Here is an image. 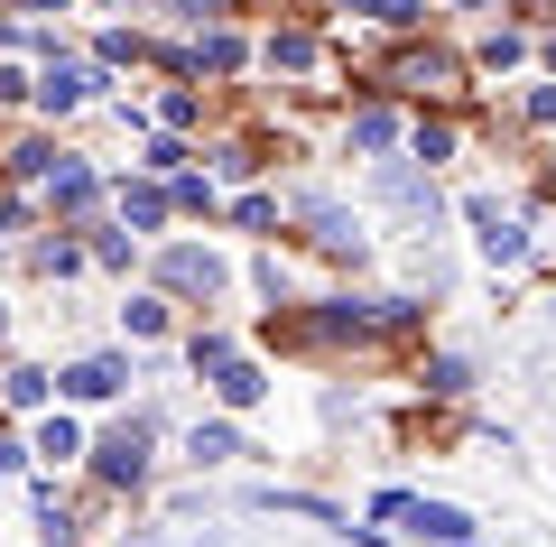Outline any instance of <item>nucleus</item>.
Wrapping results in <instances>:
<instances>
[{"mask_svg": "<svg viewBox=\"0 0 556 547\" xmlns=\"http://www.w3.org/2000/svg\"><path fill=\"white\" fill-rule=\"evenodd\" d=\"M464 84H473V57H455V47H437V38H399L390 57L371 65V94H408L417 112H427V102H455Z\"/></svg>", "mask_w": 556, "mask_h": 547, "instance_id": "nucleus-1", "label": "nucleus"}, {"mask_svg": "<svg viewBox=\"0 0 556 547\" xmlns=\"http://www.w3.org/2000/svg\"><path fill=\"white\" fill-rule=\"evenodd\" d=\"M84 464H93V483H102V492H149V473H159V409L112 418V427L84 446Z\"/></svg>", "mask_w": 556, "mask_h": 547, "instance_id": "nucleus-2", "label": "nucleus"}, {"mask_svg": "<svg viewBox=\"0 0 556 547\" xmlns=\"http://www.w3.org/2000/svg\"><path fill=\"white\" fill-rule=\"evenodd\" d=\"M288 223L306 233V251H316V260H343V270L371 260V223H362V204L325 196V186H298V196H288Z\"/></svg>", "mask_w": 556, "mask_h": 547, "instance_id": "nucleus-3", "label": "nucleus"}, {"mask_svg": "<svg viewBox=\"0 0 556 547\" xmlns=\"http://www.w3.org/2000/svg\"><path fill=\"white\" fill-rule=\"evenodd\" d=\"M149 270H159V297H167V307H214V297L232 288V260H223L214 241H167Z\"/></svg>", "mask_w": 556, "mask_h": 547, "instance_id": "nucleus-4", "label": "nucleus"}, {"mask_svg": "<svg viewBox=\"0 0 556 547\" xmlns=\"http://www.w3.org/2000/svg\"><path fill=\"white\" fill-rule=\"evenodd\" d=\"M464 223H473V251H482V270H529L538 260V233H529V214H510L501 196H464Z\"/></svg>", "mask_w": 556, "mask_h": 547, "instance_id": "nucleus-5", "label": "nucleus"}, {"mask_svg": "<svg viewBox=\"0 0 556 547\" xmlns=\"http://www.w3.org/2000/svg\"><path fill=\"white\" fill-rule=\"evenodd\" d=\"M362 196H371V204H390V214H408L417 233H437V214H445V196H437V176L417 167V158H380V167L362 176Z\"/></svg>", "mask_w": 556, "mask_h": 547, "instance_id": "nucleus-6", "label": "nucleus"}, {"mask_svg": "<svg viewBox=\"0 0 556 547\" xmlns=\"http://www.w3.org/2000/svg\"><path fill=\"white\" fill-rule=\"evenodd\" d=\"M102 196H112V186H102V167H93V158H75V149H65L56 167H47V186H38V214H56L65 233H84V223L102 214Z\"/></svg>", "mask_w": 556, "mask_h": 547, "instance_id": "nucleus-7", "label": "nucleus"}, {"mask_svg": "<svg viewBox=\"0 0 556 547\" xmlns=\"http://www.w3.org/2000/svg\"><path fill=\"white\" fill-rule=\"evenodd\" d=\"M28 102H38L47 121L84 112V102H102V65H93V57H65V47H56V57H47L38 75H28Z\"/></svg>", "mask_w": 556, "mask_h": 547, "instance_id": "nucleus-8", "label": "nucleus"}, {"mask_svg": "<svg viewBox=\"0 0 556 547\" xmlns=\"http://www.w3.org/2000/svg\"><path fill=\"white\" fill-rule=\"evenodd\" d=\"M399 139H408V112H399L390 94H362L353 112H343V158H399Z\"/></svg>", "mask_w": 556, "mask_h": 547, "instance_id": "nucleus-9", "label": "nucleus"}, {"mask_svg": "<svg viewBox=\"0 0 556 547\" xmlns=\"http://www.w3.org/2000/svg\"><path fill=\"white\" fill-rule=\"evenodd\" d=\"M130 352H75V362H56V399L65 409H93V399H121L130 390Z\"/></svg>", "mask_w": 556, "mask_h": 547, "instance_id": "nucleus-10", "label": "nucleus"}, {"mask_svg": "<svg viewBox=\"0 0 556 547\" xmlns=\"http://www.w3.org/2000/svg\"><path fill=\"white\" fill-rule=\"evenodd\" d=\"M399 538H408V547H492L464 501H427V492H417V510L399 520Z\"/></svg>", "mask_w": 556, "mask_h": 547, "instance_id": "nucleus-11", "label": "nucleus"}, {"mask_svg": "<svg viewBox=\"0 0 556 547\" xmlns=\"http://www.w3.org/2000/svg\"><path fill=\"white\" fill-rule=\"evenodd\" d=\"M112 223L121 233H167L177 223V196H167V176H112Z\"/></svg>", "mask_w": 556, "mask_h": 547, "instance_id": "nucleus-12", "label": "nucleus"}, {"mask_svg": "<svg viewBox=\"0 0 556 547\" xmlns=\"http://www.w3.org/2000/svg\"><path fill=\"white\" fill-rule=\"evenodd\" d=\"M241 510H278V520H316V529H353V510L325 501V492H298V483H241Z\"/></svg>", "mask_w": 556, "mask_h": 547, "instance_id": "nucleus-13", "label": "nucleus"}, {"mask_svg": "<svg viewBox=\"0 0 556 547\" xmlns=\"http://www.w3.org/2000/svg\"><path fill=\"white\" fill-rule=\"evenodd\" d=\"M417 390L437 399V409H464V399L482 390V362H473V352H455V344H437L427 362H417Z\"/></svg>", "mask_w": 556, "mask_h": 547, "instance_id": "nucleus-14", "label": "nucleus"}, {"mask_svg": "<svg viewBox=\"0 0 556 547\" xmlns=\"http://www.w3.org/2000/svg\"><path fill=\"white\" fill-rule=\"evenodd\" d=\"M260 65H269V75H288V84H306V75L325 65L316 20H288V28H269V38H260Z\"/></svg>", "mask_w": 556, "mask_h": 547, "instance_id": "nucleus-15", "label": "nucleus"}, {"mask_svg": "<svg viewBox=\"0 0 556 547\" xmlns=\"http://www.w3.org/2000/svg\"><path fill=\"white\" fill-rule=\"evenodd\" d=\"M408 158H417L427 176H437V167H455V158H464V121L445 112V102H427V112H408Z\"/></svg>", "mask_w": 556, "mask_h": 547, "instance_id": "nucleus-16", "label": "nucleus"}, {"mask_svg": "<svg viewBox=\"0 0 556 547\" xmlns=\"http://www.w3.org/2000/svg\"><path fill=\"white\" fill-rule=\"evenodd\" d=\"M251 436H241L232 427V418H195V427H186V464H195V473H223V464H251Z\"/></svg>", "mask_w": 556, "mask_h": 547, "instance_id": "nucleus-17", "label": "nucleus"}, {"mask_svg": "<svg viewBox=\"0 0 556 547\" xmlns=\"http://www.w3.org/2000/svg\"><path fill=\"white\" fill-rule=\"evenodd\" d=\"M251 57H260V47L241 38V28H204V38L186 47V75H195V84L214 75V84H223V75H241V65H251Z\"/></svg>", "mask_w": 556, "mask_h": 547, "instance_id": "nucleus-18", "label": "nucleus"}, {"mask_svg": "<svg viewBox=\"0 0 556 547\" xmlns=\"http://www.w3.org/2000/svg\"><path fill=\"white\" fill-rule=\"evenodd\" d=\"M529 57H538V28L529 20H501V28H482L473 75H510V65H529Z\"/></svg>", "mask_w": 556, "mask_h": 547, "instance_id": "nucleus-19", "label": "nucleus"}, {"mask_svg": "<svg viewBox=\"0 0 556 547\" xmlns=\"http://www.w3.org/2000/svg\"><path fill=\"white\" fill-rule=\"evenodd\" d=\"M269 390H278V381L260 372L251 352H232V362H223V372H214V399H223V409H232V418H241V409H260V399H269Z\"/></svg>", "mask_w": 556, "mask_h": 547, "instance_id": "nucleus-20", "label": "nucleus"}, {"mask_svg": "<svg viewBox=\"0 0 556 547\" xmlns=\"http://www.w3.org/2000/svg\"><path fill=\"white\" fill-rule=\"evenodd\" d=\"M334 10H353V20H371V28H390V38H427V0H334Z\"/></svg>", "mask_w": 556, "mask_h": 547, "instance_id": "nucleus-21", "label": "nucleus"}, {"mask_svg": "<svg viewBox=\"0 0 556 547\" xmlns=\"http://www.w3.org/2000/svg\"><path fill=\"white\" fill-rule=\"evenodd\" d=\"M47 399H56V372H38V362H10V372H0V409L47 418Z\"/></svg>", "mask_w": 556, "mask_h": 547, "instance_id": "nucleus-22", "label": "nucleus"}, {"mask_svg": "<svg viewBox=\"0 0 556 547\" xmlns=\"http://www.w3.org/2000/svg\"><path fill=\"white\" fill-rule=\"evenodd\" d=\"M28 455H38V464H84V427L65 409H47L38 427H28Z\"/></svg>", "mask_w": 556, "mask_h": 547, "instance_id": "nucleus-23", "label": "nucleus"}, {"mask_svg": "<svg viewBox=\"0 0 556 547\" xmlns=\"http://www.w3.org/2000/svg\"><path fill=\"white\" fill-rule=\"evenodd\" d=\"M167 325H177V315H167L159 288H149V297H121V344H167Z\"/></svg>", "mask_w": 556, "mask_h": 547, "instance_id": "nucleus-24", "label": "nucleus"}, {"mask_svg": "<svg viewBox=\"0 0 556 547\" xmlns=\"http://www.w3.org/2000/svg\"><path fill=\"white\" fill-rule=\"evenodd\" d=\"M84 251H93L102 260V270H139V233H121V223H84Z\"/></svg>", "mask_w": 556, "mask_h": 547, "instance_id": "nucleus-25", "label": "nucleus"}, {"mask_svg": "<svg viewBox=\"0 0 556 547\" xmlns=\"http://www.w3.org/2000/svg\"><path fill=\"white\" fill-rule=\"evenodd\" d=\"M186 158H195V149H186L177 130H149V139H139V176H186Z\"/></svg>", "mask_w": 556, "mask_h": 547, "instance_id": "nucleus-26", "label": "nucleus"}, {"mask_svg": "<svg viewBox=\"0 0 556 547\" xmlns=\"http://www.w3.org/2000/svg\"><path fill=\"white\" fill-rule=\"evenodd\" d=\"M204 158H214V176H232V186L269 176V149H251V139H223V149H204Z\"/></svg>", "mask_w": 556, "mask_h": 547, "instance_id": "nucleus-27", "label": "nucleus"}, {"mask_svg": "<svg viewBox=\"0 0 556 547\" xmlns=\"http://www.w3.org/2000/svg\"><path fill=\"white\" fill-rule=\"evenodd\" d=\"M510 121H519V130H556V75H538V84H519V102H510Z\"/></svg>", "mask_w": 556, "mask_h": 547, "instance_id": "nucleus-28", "label": "nucleus"}, {"mask_svg": "<svg viewBox=\"0 0 556 547\" xmlns=\"http://www.w3.org/2000/svg\"><path fill=\"white\" fill-rule=\"evenodd\" d=\"M38 538L47 547H75L84 529H75V501H56V483H38Z\"/></svg>", "mask_w": 556, "mask_h": 547, "instance_id": "nucleus-29", "label": "nucleus"}, {"mask_svg": "<svg viewBox=\"0 0 556 547\" xmlns=\"http://www.w3.org/2000/svg\"><path fill=\"white\" fill-rule=\"evenodd\" d=\"M28 260H38V278H75V270H84V260H93V251H84L75 233H47L38 251H28Z\"/></svg>", "mask_w": 556, "mask_h": 547, "instance_id": "nucleus-30", "label": "nucleus"}, {"mask_svg": "<svg viewBox=\"0 0 556 547\" xmlns=\"http://www.w3.org/2000/svg\"><path fill=\"white\" fill-rule=\"evenodd\" d=\"M232 352H241L232 334H223V325H204V334H186V372H204V381H214L223 362H232Z\"/></svg>", "mask_w": 556, "mask_h": 547, "instance_id": "nucleus-31", "label": "nucleus"}, {"mask_svg": "<svg viewBox=\"0 0 556 547\" xmlns=\"http://www.w3.org/2000/svg\"><path fill=\"white\" fill-rule=\"evenodd\" d=\"M251 288L269 297V307H298V270H288L278 251H260V260H251Z\"/></svg>", "mask_w": 556, "mask_h": 547, "instance_id": "nucleus-32", "label": "nucleus"}, {"mask_svg": "<svg viewBox=\"0 0 556 547\" xmlns=\"http://www.w3.org/2000/svg\"><path fill=\"white\" fill-rule=\"evenodd\" d=\"M159 121H167V130H195V121H204V84H167V94H159Z\"/></svg>", "mask_w": 556, "mask_h": 547, "instance_id": "nucleus-33", "label": "nucleus"}, {"mask_svg": "<svg viewBox=\"0 0 556 547\" xmlns=\"http://www.w3.org/2000/svg\"><path fill=\"white\" fill-rule=\"evenodd\" d=\"M167 196H177V214H204V223L223 214V196H214V176H195V167H186V176H167Z\"/></svg>", "mask_w": 556, "mask_h": 547, "instance_id": "nucleus-34", "label": "nucleus"}, {"mask_svg": "<svg viewBox=\"0 0 556 547\" xmlns=\"http://www.w3.org/2000/svg\"><path fill=\"white\" fill-rule=\"evenodd\" d=\"M232 10H241V0H167V20L195 28V38H204V28H232Z\"/></svg>", "mask_w": 556, "mask_h": 547, "instance_id": "nucleus-35", "label": "nucleus"}, {"mask_svg": "<svg viewBox=\"0 0 556 547\" xmlns=\"http://www.w3.org/2000/svg\"><path fill=\"white\" fill-rule=\"evenodd\" d=\"M139 57H149L139 28H102V38H93V65H102V75H112V65H139Z\"/></svg>", "mask_w": 556, "mask_h": 547, "instance_id": "nucleus-36", "label": "nucleus"}, {"mask_svg": "<svg viewBox=\"0 0 556 547\" xmlns=\"http://www.w3.org/2000/svg\"><path fill=\"white\" fill-rule=\"evenodd\" d=\"M408 510H417V492H408V483H390V492H371V510H362V529H399Z\"/></svg>", "mask_w": 556, "mask_h": 547, "instance_id": "nucleus-37", "label": "nucleus"}, {"mask_svg": "<svg viewBox=\"0 0 556 547\" xmlns=\"http://www.w3.org/2000/svg\"><path fill=\"white\" fill-rule=\"evenodd\" d=\"M232 223H241V233H278V196H241Z\"/></svg>", "mask_w": 556, "mask_h": 547, "instance_id": "nucleus-38", "label": "nucleus"}, {"mask_svg": "<svg viewBox=\"0 0 556 547\" xmlns=\"http://www.w3.org/2000/svg\"><path fill=\"white\" fill-rule=\"evenodd\" d=\"M510 20H529V28H538V20H556V0H510Z\"/></svg>", "mask_w": 556, "mask_h": 547, "instance_id": "nucleus-39", "label": "nucleus"}, {"mask_svg": "<svg viewBox=\"0 0 556 547\" xmlns=\"http://www.w3.org/2000/svg\"><path fill=\"white\" fill-rule=\"evenodd\" d=\"M0 102H28V75H20V65H0Z\"/></svg>", "mask_w": 556, "mask_h": 547, "instance_id": "nucleus-40", "label": "nucleus"}, {"mask_svg": "<svg viewBox=\"0 0 556 547\" xmlns=\"http://www.w3.org/2000/svg\"><path fill=\"white\" fill-rule=\"evenodd\" d=\"M112 547H167V529H121Z\"/></svg>", "mask_w": 556, "mask_h": 547, "instance_id": "nucleus-41", "label": "nucleus"}, {"mask_svg": "<svg viewBox=\"0 0 556 547\" xmlns=\"http://www.w3.org/2000/svg\"><path fill=\"white\" fill-rule=\"evenodd\" d=\"M538 65H547V75H556V28H538Z\"/></svg>", "mask_w": 556, "mask_h": 547, "instance_id": "nucleus-42", "label": "nucleus"}, {"mask_svg": "<svg viewBox=\"0 0 556 547\" xmlns=\"http://www.w3.org/2000/svg\"><path fill=\"white\" fill-rule=\"evenodd\" d=\"M102 10H167V0H102Z\"/></svg>", "mask_w": 556, "mask_h": 547, "instance_id": "nucleus-43", "label": "nucleus"}, {"mask_svg": "<svg viewBox=\"0 0 556 547\" xmlns=\"http://www.w3.org/2000/svg\"><path fill=\"white\" fill-rule=\"evenodd\" d=\"M20 10H38V20H56V10H65V0H20Z\"/></svg>", "mask_w": 556, "mask_h": 547, "instance_id": "nucleus-44", "label": "nucleus"}, {"mask_svg": "<svg viewBox=\"0 0 556 547\" xmlns=\"http://www.w3.org/2000/svg\"><path fill=\"white\" fill-rule=\"evenodd\" d=\"M186 547H232V538H223V529H204V538H186Z\"/></svg>", "mask_w": 556, "mask_h": 547, "instance_id": "nucleus-45", "label": "nucleus"}, {"mask_svg": "<svg viewBox=\"0 0 556 547\" xmlns=\"http://www.w3.org/2000/svg\"><path fill=\"white\" fill-rule=\"evenodd\" d=\"M455 10H501V0H455Z\"/></svg>", "mask_w": 556, "mask_h": 547, "instance_id": "nucleus-46", "label": "nucleus"}, {"mask_svg": "<svg viewBox=\"0 0 556 547\" xmlns=\"http://www.w3.org/2000/svg\"><path fill=\"white\" fill-rule=\"evenodd\" d=\"M0 334H10V307H0Z\"/></svg>", "mask_w": 556, "mask_h": 547, "instance_id": "nucleus-47", "label": "nucleus"}, {"mask_svg": "<svg viewBox=\"0 0 556 547\" xmlns=\"http://www.w3.org/2000/svg\"><path fill=\"white\" fill-rule=\"evenodd\" d=\"M547 325H556V297H547Z\"/></svg>", "mask_w": 556, "mask_h": 547, "instance_id": "nucleus-48", "label": "nucleus"}, {"mask_svg": "<svg viewBox=\"0 0 556 547\" xmlns=\"http://www.w3.org/2000/svg\"><path fill=\"white\" fill-rule=\"evenodd\" d=\"M501 547H529V538H501Z\"/></svg>", "mask_w": 556, "mask_h": 547, "instance_id": "nucleus-49", "label": "nucleus"}, {"mask_svg": "<svg viewBox=\"0 0 556 547\" xmlns=\"http://www.w3.org/2000/svg\"><path fill=\"white\" fill-rule=\"evenodd\" d=\"M0 483H10V473H0Z\"/></svg>", "mask_w": 556, "mask_h": 547, "instance_id": "nucleus-50", "label": "nucleus"}]
</instances>
